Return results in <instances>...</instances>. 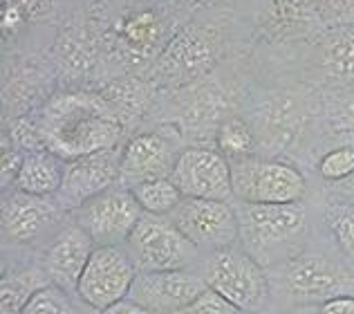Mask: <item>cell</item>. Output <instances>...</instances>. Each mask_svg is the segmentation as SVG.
<instances>
[{"label":"cell","mask_w":354,"mask_h":314,"mask_svg":"<svg viewBox=\"0 0 354 314\" xmlns=\"http://www.w3.org/2000/svg\"><path fill=\"white\" fill-rule=\"evenodd\" d=\"M95 247V240L72 220V223L63 225L57 234H52L50 243L43 249L41 265L54 285L77 297L79 279Z\"/></svg>","instance_id":"obj_14"},{"label":"cell","mask_w":354,"mask_h":314,"mask_svg":"<svg viewBox=\"0 0 354 314\" xmlns=\"http://www.w3.org/2000/svg\"><path fill=\"white\" fill-rule=\"evenodd\" d=\"M328 223L343 252L354 258V205L332 207L328 214Z\"/></svg>","instance_id":"obj_26"},{"label":"cell","mask_w":354,"mask_h":314,"mask_svg":"<svg viewBox=\"0 0 354 314\" xmlns=\"http://www.w3.org/2000/svg\"><path fill=\"white\" fill-rule=\"evenodd\" d=\"M52 285L50 276L45 274L43 265H25L18 270H9L3 274L0 283V306L3 314H21V310L30 303L43 288Z\"/></svg>","instance_id":"obj_17"},{"label":"cell","mask_w":354,"mask_h":314,"mask_svg":"<svg viewBox=\"0 0 354 314\" xmlns=\"http://www.w3.org/2000/svg\"><path fill=\"white\" fill-rule=\"evenodd\" d=\"M97 314H157V312L148 310L144 306H139V303L133 301V299H121V301L115 303V306H110V308L101 310Z\"/></svg>","instance_id":"obj_30"},{"label":"cell","mask_w":354,"mask_h":314,"mask_svg":"<svg viewBox=\"0 0 354 314\" xmlns=\"http://www.w3.org/2000/svg\"><path fill=\"white\" fill-rule=\"evenodd\" d=\"M298 117L296 106H292V99H276L267 106L263 117V133L265 142L272 146H285L292 142L296 135Z\"/></svg>","instance_id":"obj_22"},{"label":"cell","mask_w":354,"mask_h":314,"mask_svg":"<svg viewBox=\"0 0 354 314\" xmlns=\"http://www.w3.org/2000/svg\"><path fill=\"white\" fill-rule=\"evenodd\" d=\"M283 285L287 294L298 301H330L343 297L352 288L348 272H343L337 263L328 261L319 254H298L290 258L283 272Z\"/></svg>","instance_id":"obj_11"},{"label":"cell","mask_w":354,"mask_h":314,"mask_svg":"<svg viewBox=\"0 0 354 314\" xmlns=\"http://www.w3.org/2000/svg\"><path fill=\"white\" fill-rule=\"evenodd\" d=\"M65 207L57 196H32L5 189L3 196V240L5 247H30L50 234Z\"/></svg>","instance_id":"obj_9"},{"label":"cell","mask_w":354,"mask_h":314,"mask_svg":"<svg viewBox=\"0 0 354 314\" xmlns=\"http://www.w3.org/2000/svg\"><path fill=\"white\" fill-rule=\"evenodd\" d=\"M74 294L65 292L59 285H48L21 310V314H77L74 310Z\"/></svg>","instance_id":"obj_25"},{"label":"cell","mask_w":354,"mask_h":314,"mask_svg":"<svg viewBox=\"0 0 354 314\" xmlns=\"http://www.w3.org/2000/svg\"><path fill=\"white\" fill-rule=\"evenodd\" d=\"M200 276L207 288L218 292L245 314L263 312L269 303V279L263 263L242 245H231L204 254Z\"/></svg>","instance_id":"obj_2"},{"label":"cell","mask_w":354,"mask_h":314,"mask_svg":"<svg viewBox=\"0 0 354 314\" xmlns=\"http://www.w3.org/2000/svg\"><path fill=\"white\" fill-rule=\"evenodd\" d=\"M231 182L234 198L249 205H287L305 196V178L296 166L256 155L231 162Z\"/></svg>","instance_id":"obj_4"},{"label":"cell","mask_w":354,"mask_h":314,"mask_svg":"<svg viewBox=\"0 0 354 314\" xmlns=\"http://www.w3.org/2000/svg\"><path fill=\"white\" fill-rule=\"evenodd\" d=\"M52 0H3V30L16 32L27 21L48 16Z\"/></svg>","instance_id":"obj_24"},{"label":"cell","mask_w":354,"mask_h":314,"mask_svg":"<svg viewBox=\"0 0 354 314\" xmlns=\"http://www.w3.org/2000/svg\"><path fill=\"white\" fill-rule=\"evenodd\" d=\"M211 59L209 45L195 34H177L164 52V61L171 70H200Z\"/></svg>","instance_id":"obj_21"},{"label":"cell","mask_w":354,"mask_h":314,"mask_svg":"<svg viewBox=\"0 0 354 314\" xmlns=\"http://www.w3.org/2000/svg\"><path fill=\"white\" fill-rule=\"evenodd\" d=\"M135 276L137 267L126 245L95 247L79 279L77 299L90 310L101 312L121 299H128Z\"/></svg>","instance_id":"obj_7"},{"label":"cell","mask_w":354,"mask_h":314,"mask_svg":"<svg viewBox=\"0 0 354 314\" xmlns=\"http://www.w3.org/2000/svg\"><path fill=\"white\" fill-rule=\"evenodd\" d=\"M177 155L180 153L162 135L157 133L135 135L121 149L119 184L126 189H133L142 182L171 178Z\"/></svg>","instance_id":"obj_15"},{"label":"cell","mask_w":354,"mask_h":314,"mask_svg":"<svg viewBox=\"0 0 354 314\" xmlns=\"http://www.w3.org/2000/svg\"><path fill=\"white\" fill-rule=\"evenodd\" d=\"M319 314H354V297L343 294V297H334L330 301L321 303Z\"/></svg>","instance_id":"obj_29"},{"label":"cell","mask_w":354,"mask_h":314,"mask_svg":"<svg viewBox=\"0 0 354 314\" xmlns=\"http://www.w3.org/2000/svg\"><path fill=\"white\" fill-rule=\"evenodd\" d=\"M142 216L144 211L133 191L121 184H115L72 211V220L95 240L97 247L126 245Z\"/></svg>","instance_id":"obj_6"},{"label":"cell","mask_w":354,"mask_h":314,"mask_svg":"<svg viewBox=\"0 0 354 314\" xmlns=\"http://www.w3.org/2000/svg\"><path fill=\"white\" fill-rule=\"evenodd\" d=\"M352 187H354V182H352Z\"/></svg>","instance_id":"obj_32"},{"label":"cell","mask_w":354,"mask_h":314,"mask_svg":"<svg viewBox=\"0 0 354 314\" xmlns=\"http://www.w3.org/2000/svg\"><path fill=\"white\" fill-rule=\"evenodd\" d=\"M126 249L137 272H171L191 270L200 261V252L169 216L144 214L130 234Z\"/></svg>","instance_id":"obj_3"},{"label":"cell","mask_w":354,"mask_h":314,"mask_svg":"<svg viewBox=\"0 0 354 314\" xmlns=\"http://www.w3.org/2000/svg\"><path fill=\"white\" fill-rule=\"evenodd\" d=\"M240 225V245L260 263H267L269 252L290 245L305 229V209L301 202L287 205H249L236 209Z\"/></svg>","instance_id":"obj_5"},{"label":"cell","mask_w":354,"mask_h":314,"mask_svg":"<svg viewBox=\"0 0 354 314\" xmlns=\"http://www.w3.org/2000/svg\"><path fill=\"white\" fill-rule=\"evenodd\" d=\"M319 171L325 180L339 182L354 175V146H341L323 157L319 164Z\"/></svg>","instance_id":"obj_27"},{"label":"cell","mask_w":354,"mask_h":314,"mask_svg":"<svg viewBox=\"0 0 354 314\" xmlns=\"http://www.w3.org/2000/svg\"><path fill=\"white\" fill-rule=\"evenodd\" d=\"M171 180L182 191L184 198L225 200L234 198L231 182V162L218 151L184 149L177 155Z\"/></svg>","instance_id":"obj_10"},{"label":"cell","mask_w":354,"mask_h":314,"mask_svg":"<svg viewBox=\"0 0 354 314\" xmlns=\"http://www.w3.org/2000/svg\"><path fill=\"white\" fill-rule=\"evenodd\" d=\"M119 164H121V149H106L92 153L79 160L65 164V180L57 193L65 211L81 207L83 202L108 191L110 187L119 184Z\"/></svg>","instance_id":"obj_13"},{"label":"cell","mask_w":354,"mask_h":314,"mask_svg":"<svg viewBox=\"0 0 354 314\" xmlns=\"http://www.w3.org/2000/svg\"><path fill=\"white\" fill-rule=\"evenodd\" d=\"M160 34H162V27L153 12H139L135 16L124 18V21L117 25V36L121 45H124L128 52L139 54V57H146V54L155 48Z\"/></svg>","instance_id":"obj_18"},{"label":"cell","mask_w":354,"mask_h":314,"mask_svg":"<svg viewBox=\"0 0 354 314\" xmlns=\"http://www.w3.org/2000/svg\"><path fill=\"white\" fill-rule=\"evenodd\" d=\"M175 314H245V312H240L227 299H222L218 292L207 288L198 299H193L189 306L177 310Z\"/></svg>","instance_id":"obj_28"},{"label":"cell","mask_w":354,"mask_h":314,"mask_svg":"<svg viewBox=\"0 0 354 314\" xmlns=\"http://www.w3.org/2000/svg\"><path fill=\"white\" fill-rule=\"evenodd\" d=\"M207 290L200 272L171 270V272H137L128 299L157 314H175Z\"/></svg>","instance_id":"obj_12"},{"label":"cell","mask_w":354,"mask_h":314,"mask_svg":"<svg viewBox=\"0 0 354 314\" xmlns=\"http://www.w3.org/2000/svg\"><path fill=\"white\" fill-rule=\"evenodd\" d=\"M325 63L337 77L354 79V30L332 36L325 50Z\"/></svg>","instance_id":"obj_23"},{"label":"cell","mask_w":354,"mask_h":314,"mask_svg":"<svg viewBox=\"0 0 354 314\" xmlns=\"http://www.w3.org/2000/svg\"><path fill=\"white\" fill-rule=\"evenodd\" d=\"M65 162L63 157L48 149L25 153V160L12 189H18L32 196H57L65 180Z\"/></svg>","instance_id":"obj_16"},{"label":"cell","mask_w":354,"mask_h":314,"mask_svg":"<svg viewBox=\"0 0 354 314\" xmlns=\"http://www.w3.org/2000/svg\"><path fill=\"white\" fill-rule=\"evenodd\" d=\"M258 151V140L249 124L240 117H229L218 128V153L229 162H240L254 157Z\"/></svg>","instance_id":"obj_20"},{"label":"cell","mask_w":354,"mask_h":314,"mask_svg":"<svg viewBox=\"0 0 354 314\" xmlns=\"http://www.w3.org/2000/svg\"><path fill=\"white\" fill-rule=\"evenodd\" d=\"M169 218L200 254H213L240 243L238 214L231 202L184 198Z\"/></svg>","instance_id":"obj_8"},{"label":"cell","mask_w":354,"mask_h":314,"mask_svg":"<svg viewBox=\"0 0 354 314\" xmlns=\"http://www.w3.org/2000/svg\"><path fill=\"white\" fill-rule=\"evenodd\" d=\"M332 9H337V12H350L354 9V0H325Z\"/></svg>","instance_id":"obj_31"},{"label":"cell","mask_w":354,"mask_h":314,"mask_svg":"<svg viewBox=\"0 0 354 314\" xmlns=\"http://www.w3.org/2000/svg\"><path fill=\"white\" fill-rule=\"evenodd\" d=\"M43 146L65 162L119 146L124 126L115 106L90 92H59L39 117Z\"/></svg>","instance_id":"obj_1"},{"label":"cell","mask_w":354,"mask_h":314,"mask_svg":"<svg viewBox=\"0 0 354 314\" xmlns=\"http://www.w3.org/2000/svg\"><path fill=\"white\" fill-rule=\"evenodd\" d=\"M130 191H133V196L137 198L144 214H153V216H171L177 209V205L184 200L182 191L175 187V182L171 178L142 182Z\"/></svg>","instance_id":"obj_19"}]
</instances>
